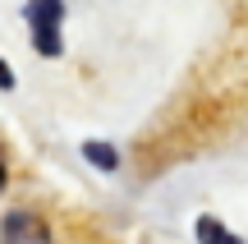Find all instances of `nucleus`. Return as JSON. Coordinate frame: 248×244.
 Listing matches in <instances>:
<instances>
[{
  "instance_id": "f257e3e1",
  "label": "nucleus",
  "mask_w": 248,
  "mask_h": 244,
  "mask_svg": "<svg viewBox=\"0 0 248 244\" xmlns=\"http://www.w3.org/2000/svg\"><path fill=\"white\" fill-rule=\"evenodd\" d=\"M0 240L5 244H51L42 217H32V212H9L5 226H0Z\"/></svg>"
},
{
  "instance_id": "f03ea898",
  "label": "nucleus",
  "mask_w": 248,
  "mask_h": 244,
  "mask_svg": "<svg viewBox=\"0 0 248 244\" xmlns=\"http://www.w3.org/2000/svg\"><path fill=\"white\" fill-rule=\"evenodd\" d=\"M23 14H28V23H32V28H60L64 5H60V0H32Z\"/></svg>"
},
{
  "instance_id": "7ed1b4c3",
  "label": "nucleus",
  "mask_w": 248,
  "mask_h": 244,
  "mask_svg": "<svg viewBox=\"0 0 248 244\" xmlns=\"http://www.w3.org/2000/svg\"><path fill=\"white\" fill-rule=\"evenodd\" d=\"M193 230H198V244H244V240H234L216 217H198V226H193Z\"/></svg>"
},
{
  "instance_id": "20e7f679",
  "label": "nucleus",
  "mask_w": 248,
  "mask_h": 244,
  "mask_svg": "<svg viewBox=\"0 0 248 244\" xmlns=\"http://www.w3.org/2000/svg\"><path fill=\"white\" fill-rule=\"evenodd\" d=\"M32 46H37V55H60V33L55 28H32Z\"/></svg>"
},
{
  "instance_id": "39448f33",
  "label": "nucleus",
  "mask_w": 248,
  "mask_h": 244,
  "mask_svg": "<svg viewBox=\"0 0 248 244\" xmlns=\"http://www.w3.org/2000/svg\"><path fill=\"white\" fill-rule=\"evenodd\" d=\"M83 157H88L92 166H101V171H115V152H110L106 143H88V147H83Z\"/></svg>"
},
{
  "instance_id": "423d86ee",
  "label": "nucleus",
  "mask_w": 248,
  "mask_h": 244,
  "mask_svg": "<svg viewBox=\"0 0 248 244\" xmlns=\"http://www.w3.org/2000/svg\"><path fill=\"white\" fill-rule=\"evenodd\" d=\"M0 88H14V74H9V65L0 60Z\"/></svg>"
},
{
  "instance_id": "0eeeda50",
  "label": "nucleus",
  "mask_w": 248,
  "mask_h": 244,
  "mask_svg": "<svg viewBox=\"0 0 248 244\" xmlns=\"http://www.w3.org/2000/svg\"><path fill=\"white\" fill-rule=\"evenodd\" d=\"M5 180H9V175H5V162H0V189H5Z\"/></svg>"
}]
</instances>
